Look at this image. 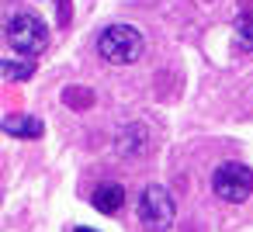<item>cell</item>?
Instances as JSON below:
<instances>
[{
  "label": "cell",
  "mask_w": 253,
  "mask_h": 232,
  "mask_svg": "<svg viewBox=\"0 0 253 232\" xmlns=\"http://www.w3.org/2000/svg\"><path fill=\"white\" fill-rule=\"evenodd\" d=\"M4 35H7V45H11L14 52H21L25 59H35V56L49 45V25H45L35 11H18V14H11Z\"/></svg>",
  "instance_id": "obj_1"
},
{
  "label": "cell",
  "mask_w": 253,
  "mask_h": 232,
  "mask_svg": "<svg viewBox=\"0 0 253 232\" xmlns=\"http://www.w3.org/2000/svg\"><path fill=\"white\" fill-rule=\"evenodd\" d=\"M146 49V39L139 28L132 25H108L101 35H97V52L104 63H118V66H128L142 56Z\"/></svg>",
  "instance_id": "obj_2"
},
{
  "label": "cell",
  "mask_w": 253,
  "mask_h": 232,
  "mask_svg": "<svg viewBox=\"0 0 253 232\" xmlns=\"http://www.w3.org/2000/svg\"><path fill=\"white\" fill-rule=\"evenodd\" d=\"M211 191H215V197H222L229 204H239L253 191V170L246 163H222L211 173Z\"/></svg>",
  "instance_id": "obj_3"
},
{
  "label": "cell",
  "mask_w": 253,
  "mask_h": 232,
  "mask_svg": "<svg viewBox=\"0 0 253 232\" xmlns=\"http://www.w3.org/2000/svg\"><path fill=\"white\" fill-rule=\"evenodd\" d=\"M173 215H177V208H173L170 191L160 187V184H149L142 191V197H139V222L146 229H156L160 232V229H170L173 225Z\"/></svg>",
  "instance_id": "obj_4"
},
{
  "label": "cell",
  "mask_w": 253,
  "mask_h": 232,
  "mask_svg": "<svg viewBox=\"0 0 253 232\" xmlns=\"http://www.w3.org/2000/svg\"><path fill=\"white\" fill-rule=\"evenodd\" d=\"M90 204L97 208V211H104V215H115V211H122V204H125V187L122 184H97L94 191H90Z\"/></svg>",
  "instance_id": "obj_5"
},
{
  "label": "cell",
  "mask_w": 253,
  "mask_h": 232,
  "mask_svg": "<svg viewBox=\"0 0 253 232\" xmlns=\"http://www.w3.org/2000/svg\"><path fill=\"white\" fill-rule=\"evenodd\" d=\"M0 128L7 135H14V139H39L45 132L42 121L32 118V115H7V118H0Z\"/></svg>",
  "instance_id": "obj_6"
},
{
  "label": "cell",
  "mask_w": 253,
  "mask_h": 232,
  "mask_svg": "<svg viewBox=\"0 0 253 232\" xmlns=\"http://www.w3.org/2000/svg\"><path fill=\"white\" fill-rule=\"evenodd\" d=\"M146 139H149L146 125H128V128H122V135H118V153H122V156H135V153L146 149Z\"/></svg>",
  "instance_id": "obj_7"
},
{
  "label": "cell",
  "mask_w": 253,
  "mask_h": 232,
  "mask_svg": "<svg viewBox=\"0 0 253 232\" xmlns=\"http://www.w3.org/2000/svg\"><path fill=\"white\" fill-rule=\"evenodd\" d=\"M35 73L32 59H0V77L4 80H28Z\"/></svg>",
  "instance_id": "obj_8"
},
{
  "label": "cell",
  "mask_w": 253,
  "mask_h": 232,
  "mask_svg": "<svg viewBox=\"0 0 253 232\" xmlns=\"http://www.w3.org/2000/svg\"><path fill=\"white\" fill-rule=\"evenodd\" d=\"M236 42H239V49H250L253 52V11L236 21Z\"/></svg>",
  "instance_id": "obj_9"
},
{
  "label": "cell",
  "mask_w": 253,
  "mask_h": 232,
  "mask_svg": "<svg viewBox=\"0 0 253 232\" xmlns=\"http://www.w3.org/2000/svg\"><path fill=\"white\" fill-rule=\"evenodd\" d=\"M90 101H94V97H90L87 87H70V90H66V104H70V108H87Z\"/></svg>",
  "instance_id": "obj_10"
},
{
  "label": "cell",
  "mask_w": 253,
  "mask_h": 232,
  "mask_svg": "<svg viewBox=\"0 0 253 232\" xmlns=\"http://www.w3.org/2000/svg\"><path fill=\"white\" fill-rule=\"evenodd\" d=\"M59 25H70V0H59Z\"/></svg>",
  "instance_id": "obj_11"
},
{
  "label": "cell",
  "mask_w": 253,
  "mask_h": 232,
  "mask_svg": "<svg viewBox=\"0 0 253 232\" xmlns=\"http://www.w3.org/2000/svg\"><path fill=\"white\" fill-rule=\"evenodd\" d=\"M73 232H97V229H87V225H84V229H73Z\"/></svg>",
  "instance_id": "obj_12"
}]
</instances>
